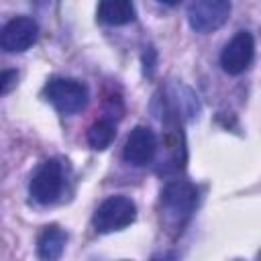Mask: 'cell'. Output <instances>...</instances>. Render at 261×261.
Wrapping results in <instances>:
<instances>
[{
	"label": "cell",
	"instance_id": "cell-12",
	"mask_svg": "<svg viewBox=\"0 0 261 261\" xmlns=\"http://www.w3.org/2000/svg\"><path fill=\"white\" fill-rule=\"evenodd\" d=\"M16 77H18V73L16 71H12V69H6L4 73H2V94H8L10 92V88L16 84Z\"/></svg>",
	"mask_w": 261,
	"mask_h": 261
},
{
	"label": "cell",
	"instance_id": "cell-8",
	"mask_svg": "<svg viewBox=\"0 0 261 261\" xmlns=\"http://www.w3.org/2000/svg\"><path fill=\"white\" fill-rule=\"evenodd\" d=\"M155 151H157V137H155L153 128L139 124L126 137L122 157L126 163L135 165V167H143L155 157Z\"/></svg>",
	"mask_w": 261,
	"mask_h": 261
},
{
	"label": "cell",
	"instance_id": "cell-9",
	"mask_svg": "<svg viewBox=\"0 0 261 261\" xmlns=\"http://www.w3.org/2000/svg\"><path fill=\"white\" fill-rule=\"evenodd\" d=\"M137 16L133 0H100L98 2V20L110 27H122L133 22Z\"/></svg>",
	"mask_w": 261,
	"mask_h": 261
},
{
	"label": "cell",
	"instance_id": "cell-10",
	"mask_svg": "<svg viewBox=\"0 0 261 261\" xmlns=\"http://www.w3.org/2000/svg\"><path fill=\"white\" fill-rule=\"evenodd\" d=\"M65 243H67L65 230H61L57 224L45 226L43 232L39 234V241H37V255L41 259H47V261L59 259L63 249H65Z\"/></svg>",
	"mask_w": 261,
	"mask_h": 261
},
{
	"label": "cell",
	"instance_id": "cell-5",
	"mask_svg": "<svg viewBox=\"0 0 261 261\" xmlns=\"http://www.w3.org/2000/svg\"><path fill=\"white\" fill-rule=\"evenodd\" d=\"M255 39L249 31L234 33L220 53V65L228 75H241L253 61Z\"/></svg>",
	"mask_w": 261,
	"mask_h": 261
},
{
	"label": "cell",
	"instance_id": "cell-1",
	"mask_svg": "<svg viewBox=\"0 0 261 261\" xmlns=\"http://www.w3.org/2000/svg\"><path fill=\"white\" fill-rule=\"evenodd\" d=\"M45 98L61 114H77L88 106L90 90L75 77H51L45 86Z\"/></svg>",
	"mask_w": 261,
	"mask_h": 261
},
{
	"label": "cell",
	"instance_id": "cell-13",
	"mask_svg": "<svg viewBox=\"0 0 261 261\" xmlns=\"http://www.w3.org/2000/svg\"><path fill=\"white\" fill-rule=\"evenodd\" d=\"M161 4H167V6H175V4H179L181 0H159Z\"/></svg>",
	"mask_w": 261,
	"mask_h": 261
},
{
	"label": "cell",
	"instance_id": "cell-3",
	"mask_svg": "<svg viewBox=\"0 0 261 261\" xmlns=\"http://www.w3.org/2000/svg\"><path fill=\"white\" fill-rule=\"evenodd\" d=\"M137 218V204L126 196H108L100 202L92 216V224L96 232L108 234L114 230H122L133 224Z\"/></svg>",
	"mask_w": 261,
	"mask_h": 261
},
{
	"label": "cell",
	"instance_id": "cell-11",
	"mask_svg": "<svg viewBox=\"0 0 261 261\" xmlns=\"http://www.w3.org/2000/svg\"><path fill=\"white\" fill-rule=\"evenodd\" d=\"M114 137H116V126L108 118H100L88 128V145L96 151H104L106 147H110Z\"/></svg>",
	"mask_w": 261,
	"mask_h": 261
},
{
	"label": "cell",
	"instance_id": "cell-7",
	"mask_svg": "<svg viewBox=\"0 0 261 261\" xmlns=\"http://www.w3.org/2000/svg\"><path fill=\"white\" fill-rule=\"evenodd\" d=\"M39 39V24L31 16H16L8 20L0 35V45L8 53H22Z\"/></svg>",
	"mask_w": 261,
	"mask_h": 261
},
{
	"label": "cell",
	"instance_id": "cell-4",
	"mask_svg": "<svg viewBox=\"0 0 261 261\" xmlns=\"http://www.w3.org/2000/svg\"><path fill=\"white\" fill-rule=\"evenodd\" d=\"M230 16V0H190L188 22L196 33H212Z\"/></svg>",
	"mask_w": 261,
	"mask_h": 261
},
{
	"label": "cell",
	"instance_id": "cell-2",
	"mask_svg": "<svg viewBox=\"0 0 261 261\" xmlns=\"http://www.w3.org/2000/svg\"><path fill=\"white\" fill-rule=\"evenodd\" d=\"M65 188V165L59 159H45L33 171L29 181V194L39 204L55 202Z\"/></svg>",
	"mask_w": 261,
	"mask_h": 261
},
{
	"label": "cell",
	"instance_id": "cell-6",
	"mask_svg": "<svg viewBox=\"0 0 261 261\" xmlns=\"http://www.w3.org/2000/svg\"><path fill=\"white\" fill-rule=\"evenodd\" d=\"M161 204L173 218H188L198 204V190L192 181L173 179L161 190Z\"/></svg>",
	"mask_w": 261,
	"mask_h": 261
}]
</instances>
